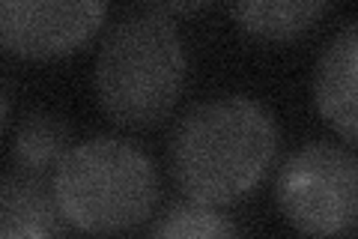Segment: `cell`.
I'll return each instance as SVG.
<instances>
[{
  "mask_svg": "<svg viewBox=\"0 0 358 239\" xmlns=\"http://www.w3.org/2000/svg\"><path fill=\"white\" fill-rule=\"evenodd\" d=\"M284 219L308 239H352L358 227V158L352 146L308 141L278 170Z\"/></svg>",
  "mask_w": 358,
  "mask_h": 239,
  "instance_id": "4",
  "label": "cell"
},
{
  "mask_svg": "<svg viewBox=\"0 0 358 239\" xmlns=\"http://www.w3.org/2000/svg\"><path fill=\"white\" fill-rule=\"evenodd\" d=\"M6 117H9V90L3 84V78H0V132L6 126Z\"/></svg>",
  "mask_w": 358,
  "mask_h": 239,
  "instance_id": "12",
  "label": "cell"
},
{
  "mask_svg": "<svg viewBox=\"0 0 358 239\" xmlns=\"http://www.w3.org/2000/svg\"><path fill=\"white\" fill-rule=\"evenodd\" d=\"M326 9L322 0H248L233 4L230 15L260 39H293L317 25Z\"/></svg>",
  "mask_w": 358,
  "mask_h": 239,
  "instance_id": "9",
  "label": "cell"
},
{
  "mask_svg": "<svg viewBox=\"0 0 358 239\" xmlns=\"http://www.w3.org/2000/svg\"><path fill=\"white\" fill-rule=\"evenodd\" d=\"M185 81L182 36L164 6H134L117 18L99 48L96 93L120 126H155Z\"/></svg>",
  "mask_w": 358,
  "mask_h": 239,
  "instance_id": "2",
  "label": "cell"
},
{
  "mask_svg": "<svg viewBox=\"0 0 358 239\" xmlns=\"http://www.w3.org/2000/svg\"><path fill=\"white\" fill-rule=\"evenodd\" d=\"M0 227L39 231L51 239H69L72 231L54 195L51 177L21 168L0 174Z\"/></svg>",
  "mask_w": 358,
  "mask_h": 239,
  "instance_id": "7",
  "label": "cell"
},
{
  "mask_svg": "<svg viewBox=\"0 0 358 239\" xmlns=\"http://www.w3.org/2000/svg\"><path fill=\"white\" fill-rule=\"evenodd\" d=\"M275 153L272 111L242 93L197 102L171 135V168L179 189L209 207H224L254 191Z\"/></svg>",
  "mask_w": 358,
  "mask_h": 239,
  "instance_id": "1",
  "label": "cell"
},
{
  "mask_svg": "<svg viewBox=\"0 0 358 239\" xmlns=\"http://www.w3.org/2000/svg\"><path fill=\"white\" fill-rule=\"evenodd\" d=\"M51 183L69 227L90 236L134 231L159 203L152 158L131 141L110 135L72 144Z\"/></svg>",
  "mask_w": 358,
  "mask_h": 239,
  "instance_id": "3",
  "label": "cell"
},
{
  "mask_svg": "<svg viewBox=\"0 0 358 239\" xmlns=\"http://www.w3.org/2000/svg\"><path fill=\"white\" fill-rule=\"evenodd\" d=\"M147 239H239L230 215L200 200H179L159 215Z\"/></svg>",
  "mask_w": 358,
  "mask_h": 239,
  "instance_id": "10",
  "label": "cell"
},
{
  "mask_svg": "<svg viewBox=\"0 0 358 239\" xmlns=\"http://www.w3.org/2000/svg\"><path fill=\"white\" fill-rule=\"evenodd\" d=\"M358 25H346L322 48L317 75H313V99L322 120L341 135L346 146L358 138Z\"/></svg>",
  "mask_w": 358,
  "mask_h": 239,
  "instance_id": "6",
  "label": "cell"
},
{
  "mask_svg": "<svg viewBox=\"0 0 358 239\" xmlns=\"http://www.w3.org/2000/svg\"><path fill=\"white\" fill-rule=\"evenodd\" d=\"M69 150H72V126L63 114L36 108L21 117L13 144L15 168L51 177Z\"/></svg>",
  "mask_w": 358,
  "mask_h": 239,
  "instance_id": "8",
  "label": "cell"
},
{
  "mask_svg": "<svg viewBox=\"0 0 358 239\" xmlns=\"http://www.w3.org/2000/svg\"><path fill=\"white\" fill-rule=\"evenodd\" d=\"M105 0H0V48L21 57H60L93 36Z\"/></svg>",
  "mask_w": 358,
  "mask_h": 239,
  "instance_id": "5",
  "label": "cell"
},
{
  "mask_svg": "<svg viewBox=\"0 0 358 239\" xmlns=\"http://www.w3.org/2000/svg\"><path fill=\"white\" fill-rule=\"evenodd\" d=\"M0 239H51L39 231H21V227H0Z\"/></svg>",
  "mask_w": 358,
  "mask_h": 239,
  "instance_id": "11",
  "label": "cell"
}]
</instances>
